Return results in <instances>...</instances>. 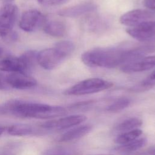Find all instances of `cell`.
I'll use <instances>...</instances> for the list:
<instances>
[{
    "label": "cell",
    "instance_id": "1",
    "mask_svg": "<svg viewBox=\"0 0 155 155\" xmlns=\"http://www.w3.org/2000/svg\"><path fill=\"white\" fill-rule=\"evenodd\" d=\"M154 50L155 47L152 45H140L128 49L97 48L83 53L81 61L88 67L112 68L142 58Z\"/></svg>",
    "mask_w": 155,
    "mask_h": 155
},
{
    "label": "cell",
    "instance_id": "2",
    "mask_svg": "<svg viewBox=\"0 0 155 155\" xmlns=\"http://www.w3.org/2000/svg\"><path fill=\"white\" fill-rule=\"evenodd\" d=\"M8 115L19 117L47 119L58 117L67 114V110L61 106L45 104L27 102L20 100H11L5 103Z\"/></svg>",
    "mask_w": 155,
    "mask_h": 155
},
{
    "label": "cell",
    "instance_id": "3",
    "mask_svg": "<svg viewBox=\"0 0 155 155\" xmlns=\"http://www.w3.org/2000/svg\"><path fill=\"white\" fill-rule=\"evenodd\" d=\"M18 8L11 3H7L0 7V40L15 41L18 37L13 31L18 19Z\"/></svg>",
    "mask_w": 155,
    "mask_h": 155
},
{
    "label": "cell",
    "instance_id": "4",
    "mask_svg": "<svg viewBox=\"0 0 155 155\" xmlns=\"http://www.w3.org/2000/svg\"><path fill=\"white\" fill-rule=\"evenodd\" d=\"M112 82L107 80L93 78L84 79L64 90L67 96H82L96 93L109 89L113 87Z\"/></svg>",
    "mask_w": 155,
    "mask_h": 155
},
{
    "label": "cell",
    "instance_id": "5",
    "mask_svg": "<svg viewBox=\"0 0 155 155\" xmlns=\"http://www.w3.org/2000/svg\"><path fill=\"white\" fill-rule=\"evenodd\" d=\"M67 56L56 45L38 53V63L45 70H53L59 65Z\"/></svg>",
    "mask_w": 155,
    "mask_h": 155
},
{
    "label": "cell",
    "instance_id": "6",
    "mask_svg": "<svg viewBox=\"0 0 155 155\" xmlns=\"http://www.w3.org/2000/svg\"><path fill=\"white\" fill-rule=\"evenodd\" d=\"M87 117L82 114H76L61 117L58 119L47 121L39 126L45 131L62 130L73 126H76L87 120Z\"/></svg>",
    "mask_w": 155,
    "mask_h": 155
},
{
    "label": "cell",
    "instance_id": "7",
    "mask_svg": "<svg viewBox=\"0 0 155 155\" xmlns=\"http://www.w3.org/2000/svg\"><path fill=\"white\" fill-rule=\"evenodd\" d=\"M46 21L45 16L39 10H29L21 15L19 25L22 30L31 32L43 27Z\"/></svg>",
    "mask_w": 155,
    "mask_h": 155
},
{
    "label": "cell",
    "instance_id": "8",
    "mask_svg": "<svg viewBox=\"0 0 155 155\" xmlns=\"http://www.w3.org/2000/svg\"><path fill=\"white\" fill-rule=\"evenodd\" d=\"M155 16V12L143 9H135L123 14L120 22L128 27H134L141 23L149 21Z\"/></svg>",
    "mask_w": 155,
    "mask_h": 155
},
{
    "label": "cell",
    "instance_id": "9",
    "mask_svg": "<svg viewBox=\"0 0 155 155\" xmlns=\"http://www.w3.org/2000/svg\"><path fill=\"white\" fill-rule=\"evenodd\" d=\"M126 32L132 38L140 41L155 40V21H149L136 26L129 27Z\"/></svg>",
    "mask_w": 155,
    "mask_h": 155
},
{
    "label": "cell",
    "instance_id": "10",
    "mask_svg": "<svg viewBox=\"0 0 155 155\" xmlns=\"http://www.w3.org/2000/svg\"><path fill=\"white\" fill-rule=\"evenodd\" d=\"M7 83L10 88L25 90L33 88L37 85V81L28 74L14 72L6 74Z\"/></svg>",
    "mask_w": 155,
    "mask_h": 155
},
{
    "label": "cell",
    "instance_id": "11",
    "mask_svg": "<svg viewBox=\"0 0 155 155\" xmlns=\"http://www.w3.org/2000/svg\"><path fill=\"white\" fill-rule=\"evenodd\" d=\"M155 67V56H144L134 61L120 67V70L125 73L142 72L152 69Z\"/></svg>",
    "mask_w": 155,
    "mask_h": 155
},
{
    "label": "cell",
    "instance_id": "12",
    "mask_svg": "<svg viewBox=\"0 0 155 155\" xmlns=\"http://www.w3.org/2000/svg\"><path fill=\"white\" fill-rule=\"evenodd\" d=\"M97 6L91 2H85L60 10L58 14L63 17L76 18L96 10Z\"/></svg>",
    "mask_w": 155,
    "mask_h": 155
},
{
    "label": "cell",
    "instance_id": "13",
    "mask_svg": "<svg viewBox=\"0 0 155 155\" xmlns=\"http://www.w3.org/2000/svg\"><path fill=\"white\" fill-rule=\"evenodd\" d=\"M10 135L16 136H25L30 135H39L46 132L39 126V127L24 124H18L11 125L7 129Z\"/></svg>",
    "mask_w": 155,
    "mask_h": 155
},
{
    "label": "cell",
    "instance_id": "14",
    "mask_svg": "<svg viewBox=\"0 0 155 155\" xmlns=\"http://www.w3.org/2000/svg\"><path fill=\"white\" fill-rule=\"evenodd\" d=\"M42 28L46 34L53 37H62L67 31L65 24L58 20H47Z\"/></svg>",
    "mask_w": 155,
    "mask_h": 155
},
{
    "label": "cell",
    "instance_id": "15",
    "mask_svg": "<svg viewBox=\"0 0 155 155\" xmlns=\"http://www.w3.org/2000/svg\"><path fill=\"white\" fill-rule=\"evenodd\" d=\"M38 53L36 50H28L19 56L23 73L28 74L34 70L36 63H38Z\"/></svg>",
    "mask_w": 155,
    "mask_h": 155
},
{
    "label": "cell",
    "instance_id": "16",
    "mask_svg": "<svg viewBox=\"0 0 155 155\" xmlns=\"http://www.w3.org/2000/svg\"><path fill=\"white\" fill-rule=\"evenodd\" d=\"M92 130V125H83L75 127L65 133H64L59 138V141L67 142L76 139H78L91 131Z\"/></svg>",
    "mask_w": 155,
    "mask_h": 155
},
{
    "label": "cell",
    "instance_id": "17",
    "mask_svg": "<svg viewBox=\"0 0 155 155\" xmlns=\"http://www.w3.org/2000/svg\"><path fill=\"white\" fill-rule=\"evenodd\" d=\"M0 71L22 73V67L19 57L8 56L0 60Z\"/></svg>",
    "mask_w": 155,
    "mask_h": 155
},
{
    "label": "cell",
    "instance_id": "18",
    "mask_svg": "<svg viewBox=\"0 0 155 155\" xmlns=\"http://www.w3.org/2000/svg\"><path fill=\"white\" fill-rule=\"evenodd\" d=\"M142 124V120L140 119L137 117H130L117 124L115 127V130L117 132L122 133L136 129L140 127Z\"/></svg>",
    "mask_w": 155,
    "mask_h": 155
},
{
    "label": "cell",
    "instance_id": "19",
    "mask_svg": "<svg viewBox=\"0 0 155 155\" xmlns=\"http://www.w3.org/2000/svg\"><path fill=\"white\" fill-rule=\"evenodd\" d=\"M142 134V131L136 128L131 131L122 133L115 139L114 142L119 145H124L137 139Z\"/></svg>",
    "mask_w": 155,
    "mask_h": 155
},
{
    "label": "cell",
    "instance_id": "20",
    "mask_svg": "<svg viewBox=\"0 0 155 155\" xmlns=\"http://www.w3.org/2000/svg\"><path fill=\"white\" fill-rule=\"evenodd\" d=\"M147 142V139L144 137L137 139L129 143L122 145L117 148V150L122 153H131L137 151L143 147Z\"/></svg>",
    "mask_w": 155,
    "mask_h": 155
},
{
    "label": "cell",
    "instance_id": "21",
    "mask_svg": "<svg viewBox=\"0 0 155 155\" xmlns=\"http://www.w3.org/2000/svg\"><path fill=\"white\" fill-rule=\"evenodd\" d=\"M131 101L130 99L125 97H120L109 105L107 107V110L111 113H117L128 107Z\"/></svg>",
    "mask_w": 155,
    "mask_h": 155
},
{
    "label": "cell",
    "instance_id": "22",
    "mask_svg": "<svg viewBox=\"0 0 155 155\" xmlns=\"http://www.w3.org/2000/svg\"><path fill=\"white\" fill-rule=\"evenodd\" d=\"M21 150L19 143H10L0 148V155H18Z\"/></svg>",
    "mask_w": 155,
    "mask_h": 155
},
{
    "label": "cell",
    "instance_id": "23",
    "mask_svg": "<svg viewBox=\"0 0 155 155\" xmlns=\"http://www.w3.org/2000/svg\"><path fill=\"white\" fill-rule=\"evenodd\" d=\"M154 84H155V81L150 79L148 77L147 79H145L144 81L140 82L139 84L131 88V90L136 92L147 90L152 88Z\"/></svg>",
    "mask_w": 155,
    "mask_h": 155
},
{
    "label": "cell",
    "instance_id": "24",
    "mask_svg": "<svg viewBox=\"0 0 155 155\" xmlns=\"http://www.w3.org/2000/svg\"><path fill=\"white\" fill-rule=\"evenodd\" d=\"M8 89H10V87L7 83L6 74L0 73V90Z\"/></svg>",
    "mask_w": 155,
    "mask_h": 155
},
{
    "label": "cell",
    "instance_id": "25",
    "mask_svg": "<svg viewBox=\"0 0 155 155\" xmlns=\"http://www.w3.org/2000/svg\"><path fill=\"white\" fill-rule=\"evenodd\" d=\"M143 4L148 9L155 10V0H143Z\"/></svg>",
    "mask_w": 155,
    "mask_h": 155
},
{
    "label": "cell",
    "instance_id": "26",
    "mask_svg": "<svg viewBox=\"0 0 155 155\" xmlns=\"http://www.w3.org/2000/svg\"><path fill=\"white\" fill-rule=\"evenodd\" d=\"M5 115H8V112L5 104H3L0 105V116Z\"/></svg>",
    "mask_w": 155,
    "mask_h": 155
},
{
    "label": "cell",
    "instance_id": "27",
    "mask_svg": "<svg viewBox=\"0 0 155 155\" xmlns=\"http://www.w3.org/2000/svg\"><path fill=\"white\" fill-rule=\"evenodd\" d=\"M38 2L43 5H54V0H38Z\"/></svg>",
    "mask_w": 155,
    "mask_h": 155
},
{
    "label": "cell",
    "instance_id": "28",
    "mask_svg": "<svg viewBox=\"0 0 155 155\" xmlns=\"http://www.w3.org/2000/svg\"><path fill=\"white\" fill-rule=\"evenodd\" d=\"M148 78H149L150 79H151V80L155 81V70H154V71L151 73V74L148 76Z\"/></svg>",
    "mask_w": 155,
    "mask_h": 155
},
{
    "label": "cell",
    "instance_id": "29",
    "mask_svg": "<svg viewBox=\"0 0 155 155\" xmlns=\"http://www.w3.org/2000/svg\"><path fill=\"white\" fill-rule=\"evenodd\" d=\"M5 130V127H1V126H0V136H1L2 134V133L4 132Z\"/></svg>",
    "mask_w": 155,
    "mask_h": 155
},
{
    "label": "cell",
    "instance_id": "30",
    "mask_svg": "<svg viewBox=\"0 0 155 155\" xmlns=\"http://www.w3.org/2000/svg\"><path fill=\"white\" fill-rule=\"evenodd\" d=\"M2 53H3V50H2V49L0 47V58H1V56L2 55Z\"/></svg>",
    "mask_w": 155,
    "mask_h": 155
},
{
    "label": "cell",
    "instance_id": "31",
    "mask_svg": "<svg viewBox=\"0 0 155 155\" xmlns=\"http://www.w3.org/2000/svg\"><path fill=\"white\" fill-rule=\"evenodd\" d=\"M2 1H6V2H10V1H13V0H2Z\"/></svg>",
    "mask_w": 155,
    "mask_h": 155
},
{
    "label": "cell",
    "instance_id": "32",
    "mask_svg": "<svg viewBox=\"0 0 155 155\" xmlns=\"http://www.w3.org/2000/svg\"><path fill=\"white\" fill-rule=\"evenodd\" d=\"M99 155H111V154H99Z\"/></svg>",
    "mask_w": 155,
    "mask_h": 155
},
{
    "label": "cell",
    "instance_id": "33",
    "mask_svg": "<svg viewBox=\"0 0 155 155\" xmlns=\"http://www.w3.org/2000/svg\"><path fill=\"white\" fill-rule=\"evenodd\" d=\"M154 154H155V152H154Z\"/></svg>",
    "mask_w": 155,
    "mask_h": 155
}]
</instances>
